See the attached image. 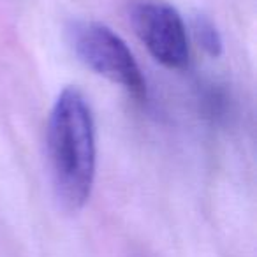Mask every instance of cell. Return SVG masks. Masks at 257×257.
Here are the masks:
<instances>
[{
	"instance_id": "6da1fadb",
	"label": "cell",
	"mask_w": 257,
	"mask_h": 257,
	"mask_svg": "<svg viewBox=\"0 0 257 257\" xmlns=\"http://www.w3.org/2000/svg\"><path fill=\"white\" fill-rule=\"evenodd\" d=\"M48 155L53 187L67 211H79L90 199L95 180V123L78 88L62 90L48 120Z\"/></svg>"
},
{
	"instance_id": "7a4b0ae2",
	"label": "cell",
	"mask_w": 257,
	"mask_h": 257,
	"mask_svg": "<svg viewBox=\"0 0 257 257\" xmlns=\"http://www.w3.org/2000/svg\"><path fill=\"white\" fill-rule=\"evenodd\" d=\"M76 57L95 74L121 86L134 99H147V79L125 41L99 22H76L69 29Z\"/></svg>"
},
{
	"instance_id": "3957f363",
	"label": "cell",
	"mask_w": 257,
	"mask_h": 257,
	"mask_svg": "<svg viewBox=\"0 0 257 257\" xmlns=\"http://www.w3.org/2000/svg\"><path fill=\"white\" fill-rule=\"evenodd\" d=\"M131 22L152 57L169 69L189 64L190 46L180 13L166 2H140L131 11Z\"/></svg>"
},
{
	"instance_id": "277c9868",
	"label": "cell",
	"mask_w": 257,
	"mask_h": 257,
	"mask_svg": "<svg viewBox=\"0 0 257 257\" xmlns=\"http://www.w3.org/2000/svg\"><path fill=\"white\" fill-rule=\"evenodd\" d=\"M192 32L196 37L197 44L206 51L211 57H218L222 53V37L220 32L217 30L215 23L208 20L206 16L199 15L194 18L192 23Z\"/></svg>"
}]
</instances>
